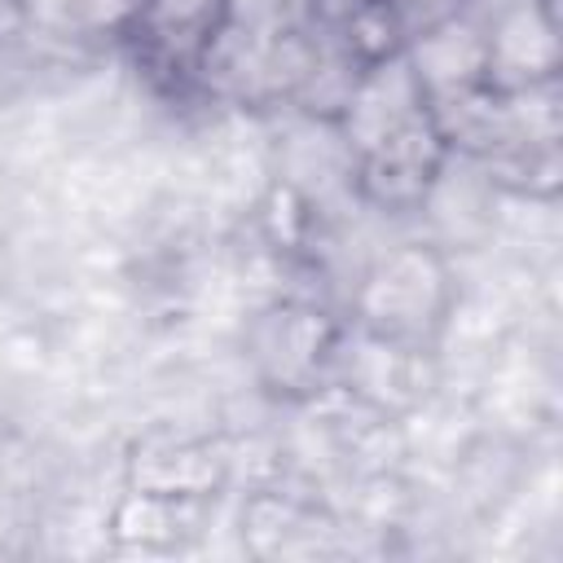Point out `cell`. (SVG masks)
<instances>
[{
	"mask_svg": "<svg viewBox=\"0 0 563 563\" xmlns=\"http://www.w3.org/2000/svg\"><path fill=\"white\" fill-rule=\"evenodd\" d=\"M559 66V31L541 0H515L488 26V70L484 79L501 92L545 84Z\"/></svg>",
	"mask_w": 563,
	"mask_h": 563,
	"instance_id": "5b68a950",
	"label": "cell"
},
{
	"mask_svg": "<svg viewBox=\"0 0 563 563\" xmlns=\"http://www.w3.org/2000/svg\"><path fill=\"white\" fill-rule=\"evenodd\" d=\"M268 167L273 180L286 194H295L308 211L347 202L361 180V158L343 136L339 119L308 110L268 136Z\"/></svg>",
	"mask_w": 563,
	"mask_h": 563,
	"instance_id": "7a4b0ae2",
	"label": "cell"
},
{
	"mask_svg": "<svg viewBox=\"0 0 563 563\" xmlns=\"http://www.w3.org/2000/svg\"><path fill=\"white\" fill-rule=\"evenodd\" d=\"M132 488L141 493H163V497H198L211 493L216 475H220V457L194 440H176V435H154L145 444H136L132 453Z\"/></svg>",
	"mask_w": 563,
	"mask_h": 563,
	"instance_id": "9c48e42d",
	"label": "cell"
},
{
	"mask_svg": "<svg viewBox=\"0 0 563 563\" xmlns=\"http://www.w3.org/2000/svg\"><path fill=\"white\" fill-rule=\"evenodd\" d=\"M422 114H427V92H422L418 75L409 70L405 53H387L356 75V84L339 110V128L352 141L356 158H365L396 132L418 123Z\"/></svg>",
	"mask_w": 563,
	"mask_h": 563,
	"instance_id": "3957f363",
	"label": "cell"
},
{
	"mask_svg": "<svg viewBox=\"0 0 563 563\" xmlns=\"http://www.w3.org/2000/svg\"><path fill=\"white\" fill-rule=\"evenodd\" d=\"M246 343H251L255 369L273 387H303L325 356L330 325L321 312L303 303H268L264 312H255Z\"/></svg>",
	"mask_w": 563,
	"mask_h": 563,
	"instance_id": "277c9868",
	"label": "cell"
},
{
	"mask_svg": "<svg viewBox=\"0 0 563 563\" xmlns=\"http://www.w3.org/2000/svg\"><path fill=\"white\" fill-rule=\"evenodd\" d=\"M378 4H387V9L396 13V9H413V4H427V0H378Z\"/></svg>",
	"mask_w": 563,
	"mask_h": 563,
	"instance_id": "7c38bea8",
	"label": "cell"
},
{
	"mask_svg": "<svg viewBox=\"0 0 563 563\" xmlns=\"http://www.w3.org/2000/svg\"><path fill=\"white\" fill-rule=\"evenodd\" d=\"M405 62L431 97L479 88L488 70V31L475 18H440L405 48Z\"/></svg>",
	"mask_w": 563,
	"mask_h": 563,
	"instance_id": "52a82bcc",
	"label": "cell"
},
{
	"mask_svg": "<svg viewBox=\"0 0 563 563\" xmlns=\"http://www.w3.org/2000/svg\"><path fill=\"white\" fill-rule=\"evenodd\" d=\"M422 211L444 242L475 246L479 238L493 233V216H497V189L488 180V167L471 154L444 150V158L422 194Z\"/></svg>",
	"mask_w": 563,
	"mask_h": 563,
	"instance_id": "8992f818",
	"label": "cell"
},
{
	"mask_svg": "<svg viewBox=\"0 0 563 563\" xmlns=\"http://www.w3.org/2000/svg\"><path fill=\"white\" fill-rule=\"evenodd\" d=\"M154 40L172 53H202L224 22V0H141Z\"/></svg>",
	"mask_w": 563,
	"mask_h": 563,
	"instance_id": "8fae6325",
	"label": "cell"
},
{
	"mask_svg": "<svg viewBox=\"0 0 563 563\" xmlns=\"http://www.w3.org/2000/svg\"><path fill=\"white\" fill-rule=\"evenodd\" d=\"M347 391L378 409H405L427 396V369L422 356L409 343L383 339V334H361L356 352L347 356Z\"/></svg>",
	"mask_w": 563,
	"mask_h": 563,
	"instance_id": "ba28073f",
	"label": "cell"
},
{
	"mask_svg": "<svg viewBox=\"0 0 563 563\" xmlns=\"http://www.w3.org/2000/svg\"><path fill=\"white\" fill-rule=\"evenodd\" d=\"M18 13L40 35L88 40L141 18V0H18Z\"/></svg>",
	"mask_w": 563,
	"mask_h": 563,
	"instance_id": "30bf717a",
	"label": "cell"
},
{
	"mask_svg": "<svg viewBox=\"0 0 563 563\" xmlns=\"http://www.w3.org/2000/svg\"><path fill=\"white\" fill-rule=\"evenodd\" d=\"M449 303H453L449 268L431 246H418V242L383 251L369 264L356 295V312L365 330L409 347L444 325Z\"/></svg>",
	"mask_w": 563,
	"mask_h": 563,
	"instance_id": "6da1fadb",
	"label": "cell"
}]
</instances>
